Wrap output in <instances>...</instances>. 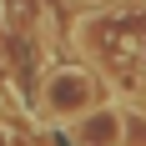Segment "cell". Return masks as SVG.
I'll use <instances>...</instances> for the list:
<instances>
[{"label":"cell","instance_id":"1","mask_svg":"<svg viewBox=\"0 0 146 146\" xmlns=\"http://www.w3.org/2000/svg\"><path fill=\"white\" fill-rule=\"evenodd\" d=\"M81 35H86L91 56L106 60L111 71H136L146 60V25L136 15H101V20H91Z\"/></svg>","mask_w":146,"mask_h":146},{"label":"cell","instance_id":"4","mask_svg":"<svg viewBox=\"0 0 146 146\" xmlns=\"http://www.w3.org/2000/svg\"><path fill=\"white\" fill-rule=\"evenodd\" d=\"M121 146H146V116H121Z\"/></svg>","mask_w":146,"mask_h":146},{"label":"cell","instance_id":"2","mask_svg":"<svg viewBox=\"0 0 146 146\" xmlns=\"http://www.w3.org/2000/svg\"><path fill=\"white\" fill-rule=\"evenodd\" d=\"M86 106H96V76H91V71L66 66V71H56L50 81H45V111H50L56 121L81 116Z\"/></svg>","mask_w":146,"mask_h":146},{"label":"cell","instance_id":"3","mask_svg":"<svg viewBox=\"0 0 146 146\" xmlns=\"http://www.w3.org/2000/svg\"><path fill=\"white\" fill-rule=\"evenodd\" d=\"M71 146H121V111L111 106H86L81 116H71Z\"/></svg>","mask_w":146,"mask_h":146}]
</instances>
